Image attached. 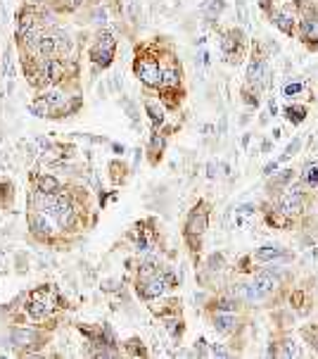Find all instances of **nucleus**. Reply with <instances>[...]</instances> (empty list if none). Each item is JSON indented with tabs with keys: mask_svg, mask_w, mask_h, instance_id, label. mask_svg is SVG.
<instances>
[{
	"mask_svg": "<svg viewBox=\"0 0 318 359\" xmlns=\"http://www.w3.org/2000/svg\"><path fill=\"white\" fill-rule=\"evenodd\" d=\"M273 24L278 26L285 36H292V33H294V14L278 10V12H273Z\"/></svg>",
	"mask_w": 318,
	"mask_h": 359,
	"instance_id": "nucleus-9",
	"label": "nucleus"
},
{
	"mask_svg": "<svg viewBox=\"0 0 318 359\" xmlns=\"http://www.w3.org/2000/svg\"><path fill=\"white\" fill-rule=\"evenodd\" d=\"M136 74L145 86H162V69L152 59H143L136 62Z\"/></svg>",
	"mask_w": 318,
	"mask_h": 359,
	"instance_id": "nucleus-3",
	"label": "nucleus"
},
{
	"mask_svg": "<svg viewBox=\"0 0 318 359\" xmlns=\"http://www.w3.org/2000/svg\"><path fill=\"white\" fill-rule=\"evenodd\" d=\"M55 216H57V224L62 229H69L74 224V209L72 205L67 203V200H59L57 203V209H55Z\"/></svg>",
	"mask_w": 318,
	"mask_h": 359,
	"instance_id": "nucleus-10",
	"label": "nucleus"
},
{
	"mask_svg": "<svg viewBox=\"0 0 318 359\" xmlns=\"http://www.w3.org/2000/svg\"><path fill=\"white\" fill-rule=\"evenodd\" d=\"M114 48H117V41H114V36L107 31H102L98 36V43L91 48V59L95 62V65H102L107 67L112 62V57H114Z\"/></svg>",
	"mask_w": 318,
	"mask_h": 359,
	"instance_id": "nucleus-2",
	"label": "nucleus"
},
{
	"mask_svg": "<svg viewBox=\"0 0 318 359\" xmlns=\"http://www.w3.org/2000/svg\"><path fill=\"white\" fill-rule=\"evenodd\" d=\"M43 100H46L50 107H59V105H65L67 98L59 91H46V93H43Z\"/></svg>",
	"mask_w": 318,
	"mask_h": 359,
	"instance_id": "nucleus-24",
	"label": "nucleus"
},
{
	"mask_svg": "<svg viewBox=\"0 0 318 359\" xmlns=\"http://www.w3.org/2000/svg\"><path fill=\"white\" fill-rule=\"evenodd\" d=\"M302 183L304 186H318V162L306 164L302 169Z\"/></svg>",
	"mask_w": 318,
	"mask_h": 359,
	"instance_id": "nucleus-14",
	"label": "nucleus"
},
{
	"mask_svg": "<svg viewBox=\"0 0 318 359\" xmlns=\"http://www.w3.org/2000/svg\"><path fill=\"white\" fill-rule=\"evenodd\" d=\"M266 69H268V65L264 59H252V62H249V69H247V84L261 88V76H264Z\"/></svg>",
	"mask_w": 318,
	"mask_h": 359,
	"instance_id": "nucleus-8",
	"label": "nucleus"
},
{
	"mask_svg": "<svg viewBox=\"0 0 318 359\" xmlns=\"http://www.w3.org/2000/svg\"><path fill=\"white\" fill-rule=\"evenodd\" d=\"M211 354H216V357H230V352L223 350L221 345H211Z\"/></svg>",
	"mask_w": 318,
	"mask_h": 359,
	"instance_id": "nucleus-34",
	"label": "nucleus"
},
{
	"mask_svg": "<svg viewBox=\"0 0 318 359\" xmlns=\"http://www.w3.org/2000/svg\"><path fill=\"white\" fill-rule=\"evenodd\" d=\"M214 328L219 333H230L235 326H238V321H235V312H216L214 314Z\"/></svg>",
	"mask_w": 318,
	"mask_h": 359,
	"instance_id": "nucleus-7",
	"label": "nucleus"
},
{
	"mask_svg": "<svg viewBox=\"0 0 318 359\" xmlns=\"http://www.w3.org/2000/svg\"><path fill=\"white\" fill-rule=\"evenodd\" d=\"M283 357H297L299 354V350H297V345H294L292 340H285V347H283Z\"/></svg>",
	"mask_w": 318,
	"mask_h": 359,
	"instance_id": "nucleus-30",
	"label": "nucleus"
},
{
	"mask_svg": "<svg viewBox=\"0 0 318 359\" xmlns=\"http://www.w3.org/2000/svg\"><path fill=\"white\" fill-rule=\"evenodd\" d=\"M55 36H40L38 38V50L43 52V55H50V52H55Z\"/></svg>",
	"mask_w": 318,
	"mask_h": 359,
	"instance_id": "nucleus-25",
	"label": "nucleus"
},
{
	"mask_svg": "<svg viewBox=\"0 0 318 359\" xmlns=\"http://www.w3.org/2000/svg\"><path fill=\"white\" fill-rule=\"evenodd\" d=\"M299 29L304 41H318V17H304L299 22Z\"/></svg>",
	"mask_w": 318,
	"mask_h": 359,
	"instance_id": "nucleus-11",
	"label": "nucleus"
},
{
	"mask_svg": "<svg viewBox=\"0 0 318 359\" xmlns=\"http://www.w3.org/2000/svg\"><path fill=\"white\" fill-rule=\"evenodd\" d=\"M33 338H36V333H33L31 328H14L12 331V343L14 345H19V347H24V345H31L33 343Z\"/></svg>",
	"mask_w": 318,
	"mask_h": 359,
	"instance_id": "nucleus-13",
	"label": "nucleus"
},
{
	"mask_svg": "<svg viewBox=\"0 0 318 359\" xmlns=\"http://www.w3.org/2000/svg\"><path fill=\"white\" fill-rule=\"evenodd\" d=\"M235 212H238V214H252V212H254V205H242V207H238V209H235Z\"/></svg>",
	"mask_w": 318,
	"mask_h": 359,
	"instance_id": "nucleus-35",
	"label": "nucleus"
},
{
	"mask_svg": "<svg viewBox=\"0 0 318 359\" xmlns=\"http://www.w3.org/2000/svg\"><path fill=\"white\" fill-rule=\"evenodd\" d=\"M214 5L209 7V14H219V12H223V7H226V3L223 0H211Z\"/></svg>",
	"mask_w": 318,
	"mask_h": 359,
	"instance_id": "nucleus-32",
	"label": "nucleus"
},
{
	"mask_svg": "<svg viewBox=\"0 0 318 359\" xmlns=\"http://www.w3.org/2000/svg\"><path fill=\"white\" fill-rule=\"evenodd\" d=\"M145 110H147V117L152 119V124L159 126L164 122V110L157 103H145Z\"/></svg>",
	"mask_w": 318,
	"mask_h": 359,
	"instance_id": "nucleus-19",
	"label": "nucleus"
},
{
	"mask_svg": "<svg viewBox=\"0 0 318 359\" xmlns=\"http://www.w3.org/2000/svg\"><path fill=\"white\" fill-rule=\"evenodd\" d=\"M29 314H31L33 319H43L48 314V307H46V302L40 300V297H33V302L29 305Z\"/></svg>",
	"mask_w": 318,
	"mask_h": 359,
	"instance_id": "nucleus-20",
	"label": "nucleus"
},
{
	"mask_svg": "<svg viewBox=\"0 0 318 359\" xmlns=\"http://www.w3.org/2000/svg\"><path fill=\"white\" fill-rule=\"evenodd\" d=\"M55 46H57L59 52H69L72 50V38H69L67 33H57V36H55Z\"/></svg>",
	"mask_w": 318,
	"mask_h": 359,
	"instance_id": "nucleus-27",
	"label": "nucleus"
},
{
	"mask_svg": "<svg viewBox=\"0 0 318 359\" xmlns=\"http://www.w3.org/2000/svg\"><path fill=\"white\" fill-rule=\"evenodd\" d=\"M209 226V214L207 212H202V209H193V214H190L188 219V226H185V233H188V238H200L204 231H207Z\"/></svg>",
	"mask_w": 318,
	"mask_h": 359,
	"instance_id": "nucleus-4",
	"label": "nucleus"
},
{
	"mask_svg": "<svg viewBox=\"0 0 318 359\" xmlns=\"http://www.w3.org/2000/svg\"><path fill=\"white\" fill-rule=\"evenodd\" d=\"M242 95H245V103H247V105H254V107L259 105V100H257V95H254V93L249 91V88H245V93H242Z\"/></svg>",
	"mask_w": 318,
	"mask_h": 359,
	"instance_id": "nucleus-33",
	"label": "nucleus"
},
{
	"mask_svg": "<svg viewBox=\"0 0 318 359\" xmlns=\"http://www.w3.org/2000/svg\"><path fill=\"white\" fill-rule=\"evenodd\" d=\"M29 224H31V231H36L38 235L50 233V226H48V222H46V216L43 214H31L29 216Z\"/></svg>",
	"mask_w": 318,
	"mask_h": 359,
	"instance_id": "nucleus-15",
	"label": "nucleus"
},
{
	"mask_svg": "<svg viewBox=\"0 0 318 359\" xmlns=\"http://www.w3.org/2000/svg\"><path fill=\"white\" fill-rule=\"evenodd\" d=\"M245 297H247V302H264L268 295L261 293V290L254 286V283H249V286H245Z\"/></svg>",
	"mask_w": 318,
	"mask_h": 359,
	"instance_id": "nucleus-21",
	"label": "nucleus"
},
{
	"mask_svg": "<svg viewBox=\"0 0 318 359\" xmlns=\"http://www.w3.org/2000/svg\"><path fill=\"white\" fill-rule=\"evenodd\" d=\"M29 112H31L33 117H48V112H50V105H48L46 100L40 98V100H36V103L29 105Z\"/></svg>",
	"mask_w": 318,
	"mask_h": 359,
	"instance_id": "nucleus-22",
	"label": "nucleus"
},
{
	"mask_svg": "<svg viewBox=\"0 0 318 359\" xmlns=\"http://www.w3.org/2000/svg\"><path fill=\"white\" fill-rule=\"evenodd\" d=\"M252 283L259 288L261 293H266V295H273L275 290H278V278H275L273 271H268V269H264V271H259V274H254Z\"/></svg>",
	"mask_w": 318,
	"mask_h": 359,
	"instance_id": "nucleus-6",
	"label": "nucleus"
},
{
	"mask_svg": "<svg viewBox=\"0 0 318 359\" xmlns=\"http://www.w3.org/2000/svg\"><path fill=\"white\" fill-rule=\"evenodd\" d=\"M299 91H302V84H299V81H290V84H285V88H283L285 98H292V95H297Z\"/></svg>",
	"mask_w": 318,
	"mask_h": 359,
	"instance_id": "nucleus-28",
	"label": "nucleus"
},
{
	"mask_svg": "<svg viewBox=\"0 0 318 359\" xmlns=\"http://www.w3.org/2000/svg\"><path fill=\"white\" fill-rule=\"evenodd\" d=\"M275 169H278V162H271V164H266L264 174H266V176H271V171H275Z\"/></svg>",
	"mask_w": 318,
	"mask_h": 359,
	"instance_id": "nucleus-38",
	"label": "nucleus"
},
{
	"mask_svg": "<svg viewBox=\"0 0 318 359\" xmlns=\"http://www.w3.org/2000/svg\"><path fill=\"white\" fill-rule=\"evenodd\" d=\"M166 288H169V281H166V276H159V274H155V276H150L147 281H145V286H143V297H159V295H164L166 293Z\"/></svg>",
	"mask_w": 318,
	"mask_h": 359,
	"instance_id": "nucleus-5",
	"label": "nucleus"
},
{
	"mask_svg": "<svg viewBox=\"0 0 318 359\" xmlns=\"http://www.w3.org/2000/svg\"><path fill=\"white\" fill-rule=\"evenodd\" d=\"M43 72H46L50 84H57L59 78H62V74H65V67H62L59 59H46V62H43Z\"/></svg>",
	"mask_w": 318,
	"mask_h": 359,
	"instance_id": "nucleus-12",
	"label": "nucleus"
},
{
	"mask_svg": "<svg viewBox=\"0 0 318 359\" xmlns=\"http://www.w3.org/2000/svg\"><path fill=\"white\" fill-rule=\"evenodd\" d=\"M254 257L257 260H278V257H283V250L273 248V245H264V248H259L254 252Z\"/></svg>",
	"mask_w": 318,
	"mask_h": 359,
	"instance_id": "nucleus-18",
	"label": "nucleus"
},
{
	"mask_svg": "<svg viewBox=\"0 0 318 359\" xmlns=\"http://www.w3.org/2000/svg\"><path fill=\"white\" fill-rule=\"evenodd\" d=\"M29 3H40V0H29Z\"/></svg>",
	"mask_w": 318,
	"mask_h": 359,
	"instance_id": "nucleus-40",
	"label": "nucleus"
},
{
	"mask_svg": "<svg viewBox=\"0 0 318 359\" xmlns=\"http://www.w3.org/2000/svg\"><path fill=\"white\" fill-rule=\"evenodd\" d=\"M216 312H235L238 309V300H230V297H219L214 302Z\"/></svg>",
	"mask_w": 318,
	"mask_h": 359,
	"instance_id": "nucleus-23",
	"label": "nucleus"
},
{
	"mask_svg": "<svg viewBox=\"0 0 318 359\" xmlns=\"http://www.w3.org/2000/svg\"><path fill=\"white\" fill-rule=\"evenodd\" d=\"M302 209H304V186H290L280 195L278 212L283 216H297Z\"/></svg>",
	"mask_w": 318,
	"mask_h": 359,
	"instance_id": "nucleus-1",
	"label": "nucleus"
},
{
	"mask_svg": "<svg viewBox=\"0 0 318 359\" xmlns=\"http://www.w3.org/2000/svg\"><path fill=\"white\" fill-rule=\"evenodd\" d=\"M292 176H294V171H292V169L280 171V174H278V178H275V186H287V183L292 181Z\"/></svg>",
	"mask_w": 318,
	"mask_h": 359,
	"instance_id": "nucleus-29",
	"label": "nucleus"
},
{
	"mask_svg": "<svg viewBox=\"0 0 318 359\" xmlns=\"http://www.w3.org/2000/svg\"><path fill=\"white\" fill-rule=\"evenodd\" d=\"M72 3H74V5H81V3H83V0H72Z\"/></svg>",
	"mask_w": 318,
	"mask_h": 359,
	"instance_id": "nucleus-39",
	"label": "nucleus"
},
{
	"mask_svg": "<svg viewBox=\"0 0 318 359\" xmlns=\"http://www.w3.org/2000/svg\"><path fill=\"white\" fill-rule=\"evenodd\" d=\"M59 190V183L55 176H40L38 178V193H48V195H52V193H57Z\"/></svg>",
	"mask_w": 318,
	"mask_h": 359,
	"instance_id": "nucleus-17",
	"label": "nucleus"
},
{
	"mask_svg": "<svg viewBox=\"0 0 318 359\" xmlns=\"http://www.w3.org/2000/svg\"><path fill=\"white\" fill-rule=\"evenodd\" d=\"M157 148H162V138L157 133H152V150H157Z\"/></svg>",
	"mask_w": 318,
	"mask_h": 359,
	"instance_id": "nucleus-37",
	"label": "nucleus"
},
{
	"mask_svg": "<svg viewBox=\"0 0 318 359\" xmlns=\"http://www.w3.org/2000/svg\"><path fill=\"white\" fill-rule=\"evenodd\" d=\"M178 81H181V74L176 72V69H166V72H162V86H178Z\"/></svg>",
	"mask_w": 318,
	"mask_h": 359,
	"instance_id": "nucleus-26",
	"label": "nucleus"
},
{
	"mask_svg": "<svg viewBox=\"0 0 318 359\" xmlns=\"http://www.w3.org/2000/svg\"><path fill=\"white\" fill-rule=\"evenodd\" d=\"M285 117L292 122V124H302L304 122V117H306V107L304 105H290L285 110Z\"/></svg>",
	"mask_w": 318,
	"mask_h": 359,
	"instance_id": "nucleus-16",
	"label": "nucleus"
},
{
	"mask_svg": "<svg viewBox=\"0 0 318 359\" xmlns=\"http://www.w3.org/2000/svg\"><path fill=\"white\" fill-rule=\"evenodd\" d=\"M207 176H209V178H216V167H214V162H209V164H207Z\"/></svg>",
	"mask_w": 318,
	"mask_h": 359,
	"instance_id": "nucleus-36",
	"label": "nucleus"
},
{
	"mask_svg": "<svg viewBox=\"0 0 318 359\" xmlns=\"http://www.w3.org/2000/svg\"><path fill=\"white\" fill-rule=\"evenodd\" d=\"M297 150H299V138H294L292 143H290V145H287V148H285V155L280 157V159H290V157H292Z\"/></svg>",
	"mask_w": 318,
	"mask_h": 359,
	"instance_id": "nucleus-31",
	"label": "nucleus"
}]
</instances>
